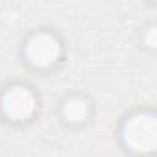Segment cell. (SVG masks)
Wrapping results in <instances>:
<instances>
[{"mask_svg": "<svg viewBox=\"0 0 157 157\" xmlns=\"http://www.w3.org/2000/svg\"><path fill=\"white\" fill-rule=\"evenodd\" d=\"M39 111V96L28 83L15 82L0 93V115L11 124H26Z\"/></svg>", "mask_w": 157, "mask_h": 157, "instance_id": "2", "label": "cell"}, {"mask_svg": "<svg viewBox=\"0 0 157 157\" xmlns=\"http://www.w3.org/2000/svg\"><path fill=\"white\" fill-rule=\"evenodd\" d=\"M91 113H93V105L82 94H70L61 104V118L70 126L85 124L91 118Z\"/></svg>", "mask_w": 157, "mask_h": 157, "instance_id": "4", "label": "cell"}, {"mask_svg": "<svg viewBox=\"0 0 157 157\" xmlns=\"http://www.w3.org/2000/svg\"><path fill=\"white\" fill-rule=\"evenodd\" d=\"M120 142L126 151L146 157L153 155L157 146V122L150 109H137L129 113L120 124Z\"/></svg>", "mask_w": 157, "mask_h": 157, "instance_id": "1", "label": "cell"}, {"mask_svg": "<svg viewBox=\"0 0 157 157\" xmlns=\"http://www.w3.org/2000/svg\"><path fill=\"white\" fill-rule=\"evenodd\" d=\"M22 56H24V61L32 68L50 70L61 61L63 44H61V41L57 39L56 33L46 32V30H39V32L32 33L26 39Z\"/></svg>", "mask_w": 157, "mask_h": 157, "instance_id": "3", "label": "cell"}]
</instances>
